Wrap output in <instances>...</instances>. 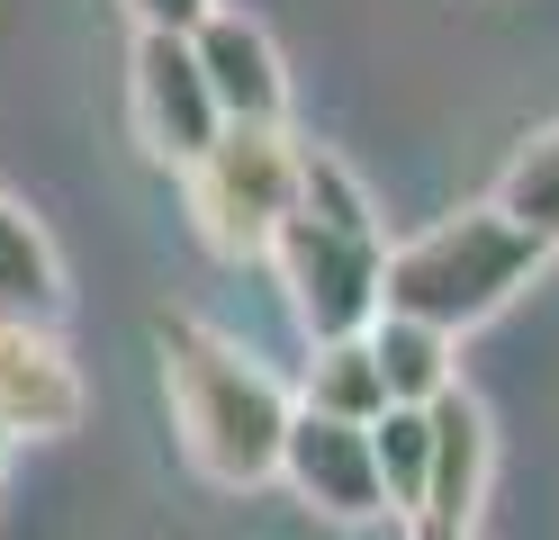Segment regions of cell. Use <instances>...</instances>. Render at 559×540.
I'll list each match as a JSON object with an SVG mask.
<instances>
[{
	"label": "cell",
	"mask_w": 559,
	"mask_h": 540,
	"mask_svg": "<svg viewBox=\"0 0 559 540\" xmlns=\"http://www.w3.org/2000/svg\"><path fill=\"white\" fill-rule=\"evenodd\" d=\"M163 396H171V432L207 487L253 495L262 478H280V432H289L298 396L280 387L253 351H235L226 334H207L199 315H163Z\"/></svg>",
	"instance_id": "obj_1"
},
{
	"label": "cell",
	"mask_w": 559,
	"mask_h": 540,
	"mask_svg": "<svg viewBox=\"0 0 559 540\" xmlns=\"http://www.w3.org/2000/svg\"><path fill=\"white\" fill-rule=\"evenodd\" d=\"M280 478H289L298 504H317L325 523L389 514V495H379V459H370V423H343V415L298 406L289 432H280Z\"/></svg>",
	"instance_id": "obj_6"
},
{
	"label": "cell",
	"mask_w": 559,
	"mask_h": 540,
	"mask_svg": "<svg viewBox=\"0 0 559 540\" xmlns=\"http://www.w3.org/2000/svg\"><path fill=\"white\" fill-rule=\"evenodd\" d=\"M370 459H379V495L389 514H425V478H433V415L425 406H389L370 423Z\"/></svg>",
	"instance_id": "obj_12"
},
{
	"label": "cell",
	"mask_w": 559,
	"mask_h": 540,
	"mask_svg": "<svg viewBox=\"0 0 559 540\" xmlns=\"http://www.w3.org/2000/svg\"><path fill=\"white\" fill-rule=\"evenodd\" d=\"M379 252H389L379 235L325 226V216L289 207L262 262L280 271V288H289V315H298L307 343H353V334L379 324Z\"/></svg>",
	"instance_id": "obj_4"
},
{
	"label": "cell",
	"mask_w": 559,
	"mask_h": 540,
	"mask_svg": "<svg viewBox=\"0 0 559 540\" xmlns=\"http://www.w3.org/2000/svg\"><path fill=\"white\" fill-rule=\"evenodd\" d=\"M190 180V226L226 262H262L280 216L298 207V135L289 127H217V144L181 171Z\"/></svg>",
	"instance_id": "obj_3"
},
{
	"label": "cell",
	"mask_w": 559,
	"mask_h": 540,
	"mask_svg": "<svg viewBox=\"0 0 559 540\" xmlns=\"http://www.w3.org/2000/svg\"><path fill=\"white\" fill-rule=\"evenodd\" d=\"M425 415H433L425 514H433V523H478V504H487V468H497V432H487V415H478V396H469V387H442Z\"/></svg>",
	"instance_id": "obj_9"
},
{
	"label": "cell",
	"mask_w": 559,
	"mask_h": 540,
	"mask_svg": "<svg viewBox=\"0 0 559 540\" xmlns=\"http://www.w3.org/2000/svg\"><path fill=\"white\" fill-rule=\"evenodd\" d=\"M91 415V387L73 370V343L55 324H19L0 315V432L10 442H55Z\"/></svg>",
	"instance_id": "obj_7"
},
{
	"label": "cell",
	"mask_w": 559,
	"mask_h": 540,
	"mask_svg": "<svg viewBox=\"0 0 559 540\" xmlns=\"http://www.w3.org/2000/svg\"><path fill=\"white\" fill-rule=\"evenodd\" d=\"M370 360H379V387H389V406H433L442 387H461V360H451V334L415 315H379L370 324Z\"/></svg>",
	"instance_id": "obj_11"
},
{
	"label": "cell",
	"mask_w": 559,
	"mask_h": 540,
	"mask_svg": "<svg viewBox=\"0 0 559 540\" xmlns=\"http://www.w3.org/2000/svg\"><path fill=\"white\" fill-rule=\"evenodd\" d=\"M542 262H550V243L533 226H514L497 199L461 207V216H433L425 235L379 252V315H415V324H433V334L461 343L469 324L514 307L542 279Z\"/></svg>",
	"instance_id": "obj_2"
},
{
	"label": "cell",
	"mask_w": 559,
	"mask_h": 540,
	"mask_svg": "<svg viewBox=\"0 0 559 540\" xmlns=\"http://www.w3.org/2000/svg\"><path fill=\"white\" fill-rule=\"evenodd\" d=\"M127 118L145 163L190 171L207 144H217V99H207V72L190 55V36H163V27H135V55H127Z\"/></svg>",
	"instance_id": "obj_5"
},
{
	"label": "cell",
	"mask_w": 559,
	"mask_h": 540,
	"mask_svg": "<svg viewBox=\"0 0 559 540\" xmlns=\"http://www.w3.org/2000/svg\"><path fill=\"white\" fill-rule=\"evenodd\" d=\"M0 315H19V324L63 315V252L27 216V199H10V190H0Z\"/></svg>",
	"instance_id": "obj_10"
},
{
	"label": "cell",
	"mask_w": 559,
	"mask_h": 540,
	"mask_svg": "<svg viewBox=\"0 0 559 540\" xmlns=\"http://www.w3.org/2000/svg\"><path fill=\"white\" fill-rule=\"evenodd\" d=\"M207 10H217V0H127V19L135 27H163V36H190Z\"/></svg>",
	"instance_id": "obj_15"
},
{
	"label": "cell",
	"mask_w": 559,
	"mask_h": 540,
	"mask_svg": "<svg viewBox=\"0 0 559 540\" xmlns=\"http://www.w3.org/2000/svg\"><path fill=\"white\" fill-rule=\"evenodd\" d=\"M298 406H317V415H343V423H379L389 415V387H379V360L370 343H317V370H307V396Z\"/></svg>",
	"instance_id": "obj_13"
},
{
	"label": "cell",
	"mask_w": 559,
	"mask_h": 540,
	"mask_svg": "<svg viewBox=\"0 0 559 540\" xmlns=\"http://www.w3.org/2000/svg\"><path fill=\"white\" fill-rule=\"evenodd\" d=\"M190 55L207 72V99H217L226 127H289V72H280V46L262 19L243 10H207L190 27Z\"/></svg>",
	"instance_id": "obj_8"
},
{
	"label": "cell",
	"mask_w": 559,
	"mask_h": 540,
	"mask_svg": "<svg viewBox=\"0 0 559 540\" xmlns=\"http://www.w3.org/2000/svg\"><path fill=\"white\" fill-rule=\"evenodd\" d=\"M497 207L514 216V226H533L542 243H559V127L514 144V163L497 171Z\"/></svg>",
	"instance_id": "obj_14"
},
{
	"label": "cell",
	"mask_w": 559,
	"mask_h": 540,
	"mask_svg": "<svg viewBox=\"0 0 559 540\" xmlns=\"http://www.w3.org/2000/svg\"><path fill=\"white\" fill-rule=\"evenodd\" d=\"M0 459H10V432H0Z\"/></svg>",
	"instance_id": "obj_17"
},
{
	"label": "cell",
	"mask_w": 559,
	"mask_h": 540,
	"mask_svg": "<svg viewBox=\"0 0 559 540\" xmlns=\"http://www.w3.org/2000/svg\"><path fill=\"white\" fill-rule=\"evenodd\" d=\"M406 540H469V523H433V514H415Z\"/></svg>",
	"instance_id": "obj_16"
}]
</instances>
